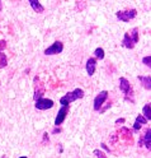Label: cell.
<instances>
[{
    "label": "cell",
    "mask_w": 151,
    "mask_h": 158,
    "mask_svg": "<svg viewBox=\"0 0 151 158\" xmlns=\"http://www.w3.org/2000/svg\"><path fill=\"white\" fill-rule=\"evenodd\" d=\"M140 40V33H138V28L137 27H133L132 29H129L128 32L125 33L123 36V40H122V46L126 47V48H132L136 46V44Z\"/></svg>",
    "instance_id": "6da1fadb"
},
{
    "label": "cell",
    "mask_w": 151,
    "mask_h": 158,
    "mask_svg": "<svg viewBox=\"0 0 151 158\" xmlns=\"http://www.w3.org/2000/svg\"><path fill=\"white\" fill-rule=\"evenodd\" d=\"M83 97H84V91L81 88H76V89H74L73 92H69L60 98V103L62 106H69L71 102L80 100V98H83Z\"/></svg>",
    "instance_id": "7a4b0ae2"
},
{
    "label": "cell",
    "mask_w": 151,
    "mask_h": 158,
    "mask_svg": "<svg viewBox=\"0 0 151 158\" xmlns=\"http://www.w3.org/2000/svg\"><path fill=\"white\" fill-rule=\"evenodd\" d=\"M119 91L125 94V100L126 101H129V102H132V103L135 102L132 85H131V83L127 81L126 78H123V77L119 78Z\"/></svg>",
    "instance_id": "3957f363"
},
{
    "label": "cell",
    "mask_w": 151,
    "mask_h": 158,
    "mask_svg": "<svg viewBox=\"0 0 151 158\" xmlns=\"http://www.w3.org/2000/svg\"><path fill=\"white\" fill-rule=\"evenodd\" d=\"M137 15V10L136 9H126V10H119L116 13V17L122 22H129L135 19Z\"/></svg>",
    "instance_id": "277c9868"
},
{
    "label": "cell",
    "mask_w": 151,
    "mask_h": 158,
    "mask_svg": "<svg viewBox=\"0 0 151 158\" xmlns=\"http://www.w3.org/2000/svg\"><path fill=\"white\" fill-rule=\"evenodd\" d=\"M108 92L107 91H102V92H99L98 94H97V97L94 98V106H93V108H94V111H100V108H102V106H103V103L108 100Z\"/></svg>",
    "instance_id": "5b68a950"
},
{
    "label": "cell",
    "mask_w": 151,
    "mask_h": 158,
    "mask_svg": "<svg viewBox=\"0 0 151 158\" xmlns=\"http://www.w3.org/2000/svg\"><path fill=\"white\" fill-rule=\"evenodd\" d=\"M62 50H64V44L61 41H55L51 46L45 50V55H57L61 54Z\"/></svg>",
    "instance_id": "8992f818"
},
{
    "label": "cell",
    "mask_w": 151,
    "mask_h": 158,
    "mask_svg": "<svg viewBox=\"0 0 151 158\" xmlns=\"http://www.w3.org/2000/svg\"><path fill=\"white\" fill-rule=\"evenodd\" d=\"M67 114H69V106H62L61 108H60L57 115H56V118H55V126L56 127H58L60 125L65 121Z\"/></svg>",
    "instance_id": "52a82bcc"
},
{
    "label": "cell",
    "mask_w": 151,
    "mask_h": 158,
    "mask_svg": "<svg viewBox=\"0 0 151 158\" xmlns=\"http://www.w3.org/2000/svg\"><path fill=\"white\" fill-rule=\"evenodd\" d=\"M54 101L52 100H48V98H39V100L36 101V108L37 110H48V108H52L54 107Z\"/></svg>",
    "instance_id": "ba28073f"
},
{
    "label": "cell",
    "mask_w": 151,
    "mask_h": 158,
    "mask_svg": "<svg viewBox=\"0 0 151 158\" xmlns=\"http://www.w3.org/2000/svg\"><path fill=\"white\" fill-rule=\"evenodd\" d=\"M138 145L140 147L144 145L147 148V149H151V127H147L145 130V134L142 135V138H140Z\"/></svg>",
    "instance_id": "9c48e42d"
},
{
    "label": "cell",
    "mask_w": 151,
    "mask_h": 158,
    "mask_svg": "<svg viewBox=\"0 0 151 158\" xmlns=\"http://www.w3.org/2000/svg\"><path fill=\"white\" fill-rule=\"evenodd\" d=\"M85 68H86V73H88L89 77L94 75L95 69H97V59H94V57H89L88 60H86V65H85Z\"/></svg>",
    "instance_id": "30bf717a"
},
{
    "label": "cell",
    "mask_w": 151,
    "mask_h": 158,
    "mask_svg": "<svg viewBox=\"0 0 151 158\" xmlns=\"http://www.w3.org/2000/svg\"><path fill=\"white\" fill-rule=\"evenodd\" d=\"M138 81L142 83V87L145 89L150 91L151 89V75H138Z\"/></svg>",
    "instance_id": "8fae6325"
},
{
    "label": "cell",
    "mask_w": 151,
    "mask_h": 158,
    "mask_svg": "<svg viewBox=\"0 0 151 158\" xmlns=\"http://www.w3.org/2000/svg\"><path fill=\"white\" fill-rule=\"evenodd\" d=\"M147 124V120L142 116V115H138L137 117H136V120H135V124H133V129L136 130V131H138L140 129H141V126L142 125H146Z\"/></svg>",
    "instance_id": "7c38bea8"
},
{
    "label": "cell",
    "mask_w": 151,
    "mask_h": 158,
    "mask_svg": "<svg viewBox=\"0 0 151 158\" xmlns=\"http://www.w3.org/2000/svg\"><path fill=\"white\" fill-rule=\"evenodd\" d=\"M28 3L31 4L32 9H33V10H34L36 13H39V14H41V13H43V12H45L43 5H42L41 3H39V2H37V0H29Z\"/></svg>",
    "instance_id": "4fadbf2b"
},
{
    "label": "cell",
    "mask_w": 151,
    "mask_h": 158,
    "mask_svg": "<svg viewBox=\"0 0 151 158\" xmlns=\"http://www.w3.org/2000/svg\"><path fill=\"white\" fill-rule=\"evenodd\" d=\"M142 116L146 118V120H151V105L150 103H146L142 108Z\"/></svg>",
    "instance_id": "5bb4252c"
},
{
    "label": "cell",
    "mask_w": 151,
    "mask_h": 158,
    "mask_svg": "<svg viewBox=\"0 0 151 158\" xmlns=\"http://www.w3.org/2000/svg\"><path fill=\"white\" fill-rule=\"evenodd\" d=\"M94 55H95L94 59H99V60H103V59H104V50H103L102 47H98V48H95Z\"/></svg>",
    "instance_id": "9a60e30c"
},
{
    "label": "cell",
    "mask_w": 151,
    "mask_h": 158,
    "mask_svg": "<svg viewBox=\"0 0 151 158\" xmlns=\"http://www.w3.org/2000/svg\"><path fill=\"white\" fill-rule=\"evenodd\" d=\"M8 65V57H6V54L4 52H0V69H3Z\"/></svg>",
    "instance_id": "2e32d148"
},
{
    "label": "cell",
    "mask_w": 151,
    "mask_h": 158,
    "mask_svg": "<svg viewBox=\"0 0 151 158\" xmlns=\"http://www.w3.org/2000/svg\"><path fill=\"white\" fill-rule=\"evenodd\" d=\"M142 63L147 66V68H150L151 66V56L150 55H147V56H145L144 59H142Z\"/></svg>",
    "instance_id": "e0dca14e"
},
{
    "label": "cell",
    "mask_w": 151,
    "mask_h": 158,
    "mask_svg": "<svg viewBox=\"0 0 151 158\" xmlns=\"http://www.w3.org/2000/svg\"><path fill=\"white\" fill-rule=\"evenodd\" d=\"M94 154H95L97 158H105V154L102 151H99V149H94Z\"/></svg>",
    "instance_id": "ac0fdd59"
},
{
    "label": "cell",
    "mask_w": 151,
    "mask_h": 158,
    "mask_svg": "<svg viewBox=\"0 0 151 158\" xmlns=\"http://www.w3.org/2000/svg\"><path fill=\"white\" fill-rule=\"evenodd\" d=\"M6 47V41H4V40H0V52H3V50Z\"/></svg>",
    "instance_id": "d6986e66"
},
{
    "label": "cell",
    "mask_w": 151,
    "mask_h": 158,
    "mask_svg": "<svg viewBox=\"0 0 151 158\" xmlns=\"http://www.w3.org/2000/svg\"><path fill=\"white\" fill-rule=\"evenodd\" d=\"M125 118L123 117H121V118H117V120H116V125H119V124H125Z\"/></svg>",
    "instance_id": "ffe728a7"
},
{
    "label": "cell",
    "mask_w": 151,
    "mask_h": 158,
    "mask_svg": "<svg viewBox=\"0 0 151 158\" xmlns=\"http://www.w3.org/2000/svg\"><path fill=\"white\" fill-rule=\"evenodd\" d=\"M100 147H102V148H103V149H105L107 152H110V149H109V148H108V147H107V145H105L104 143H100Z\"/></svg>",
    "instance_id": "44dd1931"
},
{
    "label": "cell",
    "mask_w": 151,
    "mask_h": 158,
    "mask_svg": "<svg viewBox=\"0 0 151 158\" xmlns=\"http://www.w3.org/2000/svg\"><path fill=\"white\" fill-rule=\"evenodd\" d=\"M60 131H61V129H60V127H56V126H55V129L52 130V134H57V133H60Z\"/></svg>",
    "instance_id": "7402d4cb"
},
{
    "label": "cell",
    "mask_w": 151,
    "mask_h": 158,
    "mask_svg": "<svg viewBox=\"0 0 151 158\" xmlns=\"http://www.w3.org/2000/svg\"><path fill=\"white\" fill-rule=\"evenodd\" d=\"M18 158H28L27 156H22V157H18Z\"/></svg>",
    "instance_id": "603a6c76"
},
{
    "label": "cell",
    "mask_w": 151,
    "mask_h": 158,
    "mask_svg": "<svg viewBox=\"0 0 151 158\" xmlns=\"http://www.w3.org/2000/svg\"><path fill=\"white\" fill-rule=\"evenodd\" d=\"M0 10H2V2H0Z\"/></svg>",
    "instance_id": "cb8c5ba5"
}]
</instances>
